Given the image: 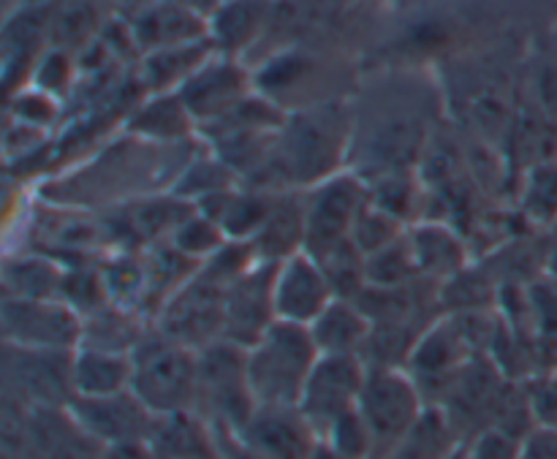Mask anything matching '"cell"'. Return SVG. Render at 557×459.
Returning a JSON list of instances; mask_svg holds the SVG:
<instances>
[{
    "label": "cell",
    "mask_w": 557,
    "mask_h": 459,
    "mask_svg": "<svg viewBox=\"0 0 557 459\" xmlns=\"http://www.w3.org/2000/svg\"><path fill=\"white\" fill-rule=\"evenodd\" d=\"M351 101L354 145L348 169L364 179L419 169L438 134L435 103H446L438 79L424 82L417 71H392L373 92H357Z\"/></svg>",
    "instance_id": "6da1fadb"
},
{
    "label": "cell",
    "mask_w": 557,
    "mask_h": 459,
    "mask_svg": "<svg viewBox=\"0 0 557 459\" xmlns=\"http://www.w3.org/2000/svg\"><path fill=\"white\" fill-rule=\"evenodd\" d=\"M354 145L351 96L288 112L267 166L245 185L275 190H308L348 169Z\"/></svg>",
    "instance_id": "7a4b0ae2"
},
{
    "label": "cell",
    "mask_w": 557,
    "mask_h": 459,
    "mask_svg": "<svg viewBox=\"0 0 557 459\" xmlns=\"http://www.w3.org/2000/svg\"><path fill=\"white\" fill-rule=\"evenodd\" d=\"M319 357L308 326L275 321L245 359L256 408H297Z\"/></svg>",
    "instance_id": "3957f363"
},
{
    "label": "cell",
    "mask_w": 557,
    "mask_h": 459,
    "mask_svg": "<svg viewBox=\"0 0 557 459\" xmlns=\"http://www.w3.org/2000/svg\"><path fill=\"white\" fill-rule=\"evenodd\" d=\"M131 362H134L131 392L158 419L194 413L196 389H199V351L150 326V332L131 353Z\"/></svg>",
    "instance_id": "277c9868"
},
{
    "label": "cell",
    "mask_w": 557,
    "mask_h": 459,
    "mask_svg": "<svg viewBox=\"0 0 557 459\" xmlns=\"http://www.w3.org/2000/svg\"><path fill=\"white\" fill-rule=\"evenodd\" d=\"M248 348L218 340L199 351V389H196V417L212 430L243 433L256 413L253 392L248 384Z\"/></svg>",
    "instance_id": "5b68a950"
},
{
    "label": "cell",
    "mask_w": 557,
    "mask_h": 459,
    "mask_svg": "<svg viewBox=\"0 0 557 459\" xmlns=\"http://www.w3.org/2000/svg\"><path fill=\"white\" fill-rule=\"evenodd\" d=\"M357 408L373 433V459H384L417 427L430 406L406 368L368 364V379Z\"/></svg>",
    "instance_id": "8992f818"
},
{
    "label": "cell",
    "mask_w": 557,
    "mask_h": 459,
    "mask_svg": "<svg viewBox=\"0 0 557 459\" xmlns=\"http://www.w3.org/2000/svg\"><path fill=\"white\" fill-rule=\"evenodd\" d=\"M302 196L305 223H308L305 250L310 256H319L351 239L359 215L370 204V185L359 172L343 169V172L310 185L308 190H302Z\"/></svg>",
    "instance_id": "52a82bcc"
},
{
    "label": "cell",
    "mask_w": 557,
    "mask_h": 459,
    "mask_svg": "<svg viewBox=\"0 0 557 459\" xmlns=\"http://www.w3.org/2000/svg\"><path fill=\"white\" fill-rule=\"evenodd\" d=\"M3 392L30 411H58L74 400V351L5 346Z\"/></svg>",
    "instance_id": "ba28073f"
},
{
    "label": "cell",
    "mask_w": 557,
    "mask_h": 459,
    "mask_svg": "<svg viewBox=\"0 0 557 459\" xmlns=\"http://www.w3.org/2000/svg\"><path fill=\"white\" fill-rule=\"evenodd\" d=\"M223 315H226V286L199 270L161 305L152 326L172 340L201 351L223 340Z\"/></svg>",
    "instance_id": "9c48e42d"
},
{
    "label": "cell",
    "mask_w": 557,
    "mask_h": 459,
    "mask_svg": "<svg viewBox=\"0 0 557 459\" xmlns=\"http://www.w3.org/2000/svg\"><path fill=\"white\" fill-rule=\"evenodd\" d=\"M364 379L368 362L357 353H321L297 406L319 438L337 419L359 406Z\"/></svg>",
    "instance_id": "30bf717a"
},
{
    "label": "cell",
    "mask_w": 557,
    "mask_h": 459,
    "mask_svg": "<svg viewBox=\"0 0 557 459\" xmlns=\"http://www.w3.org/2000/svg\"><path fill=\"white\" fill-rule=\"evenodd\" d=\"M3 343L36 351H76L82 315L63 299L3 297Z\"/></svg>",
    "instance_id": "8fae6325"
},
{
    "label": "cell",
    "mask_w": 557,
    "mask_h": 459,
    "mask_svg": "<svg viewBox=\"0 0 557 459\" xmlns=\"http://www.w3.org/2000/svg\"><path fill=\"white\" fill-rule=\"evenodd\" d=\"M177 92L201 128L253 96L256 76L245 60L215 52Z\"/></svg>",
    "instance_id": "7c38bea8"
},
{
    "label": "cell",
    "mask_w": 557,
    "mask_h": 459,
    "mask_svg": "<svg viewBox=\"0 0 557 459\" xmlns=\"http://www.w3.org/2000/svg\"><path fill=\"white\" fill-rule=\"evenodd\" d=\"M275 270L277 264L256 261L245 275L228 283L223 340L239 348H250L275 324Z\"/></svg>",
    "instance_id": "4fadbf2b"
},
{
    "label": "cell",
    "mask_w": 557,
    "mask_h": 459,
    "mask_svg": "<svg viewBox=\"0 0 557 459\" xmlns=\"http://www.w3.org/2000/svg\"><path fill=\"white\" fill-rule=\"evenodd\" d=\"M69 413L101 446L136 438L152 441L158 427L156 413L131 389L109 397H74Z\"/></svg>",
    "instance_id": "5bb4252c"
},
{
    "label": "cell",
    "mask_w": 557,
    "mask_h": 459,
    "mask_svg": "<svg viewBox=\"0 0 557 459\" xmlns=\"http://www.w3.org/2000/svg\"><path fill=\"white\" fill-rule=\"evenodd\" d=\"M335 288H332L330 277L321 270L319 261L308 253L288 256L281 261L275 270V315L277 321H288V324L310 326L326 305L335 299Z\"/></svg>",
    "instance_id": "9a60e30c"
},
{
    "label": "cell",
    "mask_w": 557,
    "mask_h": 459,
    "mask_svg": "<svg viewBox=\"0 0 557 459\" xmlns=\"http://www.w3.org/2000/svg\"><path fill=\"white\" fill-rule=\"evenodd\" d=\"M237 435L261 459H310L321 441L297 408H256Z\"/></svg>",
    "instance_id": "2e32d148"
},
{
    "label": "cell",
    "mask_w": 557,
    "mask_h": 459,
    "mask_svg": "<svg viewBox=\"0 0 557 459\" xmlns=\"http://www.w3.org/2000/svg\"><path fill=\"white\" fill-rule=\"evenodd\" d=\"M125 134L152 145H185L199 139V125L180 92H145L123 120Z\"/></svg>",
    "instance_id": "e0dca14e"
},
{
    "label": "cell",
    "mask_w": 557,
    "mask_h": 459,
    "mask_svg": "<svg viewBox=\"0 0 557 459\" xmlns=\"http://www.w3.org/2000/svg\"><path fill=\"white\" fill-rule=\"evenodd\" d=\"M275 0H218L207 14L210 38L221 54L245 60L270 30Z\"/></svg>",
    "instance_id": "ac0fdd59"
},
{
    "label": "cell",
    "mask_w": 557,
    "mask_h": 459,
    "mask_svg": "<svg viewBox=\"0 0 557 459\" xmlns=\"http://www.w3.org/2000/svg\"><path fill=\"white\" fill-rule=\"evenodd\" d=\"M131 33H134L139 52L147 54L156 49L210 38V25H207V14L201 11L172 3V0H156L136 14V20L131 22Z\"/></svg>",
    "instance_id": "d6986e66"
},
{
    "label": "cell",
    "mask_w": 557,
    "mask_h": 459,
    "mask_svg": "<svg viewBox=\"0 0 557 459\" xmlns=\"http://www.w3.org/2000/svg\"><path fill=\"white\" fill-rule=\"evenodd\" d=\"M408 239H411L413 253H417L422 277L446 283L455 275H460L466 266H471V248H468L466 237L449 221L422 218L413 226H408Z\"/></svg>",
    "instance_id": "ffe728a7"
},
{
    "label": "cell",
    "mask_w": 557,
    "mask_h": 459,
    "mask_svg": "<svg viewBox=\"0 0 557 459\" xmlns=\"http://www.w3.org/2000/svg\"><path fill=\"white\" fill-rule=\"evenodd\" d=\"M305 243H308V223H305L302 190H283L250 245H253L259 261L281 264L288 256L305 250Z\"/></svg>",
    "instance_id": "44dd1931"
},
{
    "label": "cell",
    "mask_w": 557,
    "mask_h": 459,
    "mask_svg": "<svg viewBox=\"0 0 557 459\" xmlns=\"http://www.w3.org/2000/svg\"><path fill=\"white\" fill-rule=\"evenodd\" d=\"M308 330L321 353H357V357H362L370 335H373V319L357 299L335 297Z\"/></svg>",
    "instance_id": "7402d4cb"
},
{
    "label": "cell",
    "mask_w": 557,
    "mask_h": 459,
    "mask_svg": "<svg viewBox=\"0 0 557 459\" xmlns=\"http://www.w3.org/2000/svg\"><path fill=\"white\" fill-rule=\"evenodd\" d=\"M215 52L218 49L212 44V38H201V41L177 44V47L156 49V52L141 54V92H177Z\"/></svg>",
    "instance_id": "603a6c76"
},
{
    "label": "cell",
    "mask_w": 557,
    "mask_h": 459,
    "mask_svg": "<svg viewBox=\"0 0 557 459\" xmlns=\"http://www.w3.org/2000/svg\"><path fill=\"white\" fill-rule=\"evenodd\" d=\"M69 266L36 250H16L3 261V297L60 299Z\"/></svg>",
    "instance_id": "cb8c5ba5"
},
{
    "label": "cell",
    "mask_w": 557,
    "mask_h": 459,
    "mask_svg": "<svg viewBox=\"0 0 557 459\" xmlns=\"http://www.w3.org/2000/svg\"><path fill=\"white\" fill-rule=\"evenodd\" d=\"M131 353L79 346L74 351V397H109L131 389Z\"/></svg>",
    "instance_id": "d4e9b609"
},
{
    "label": "cell",
    "mask_w": 557,
    "mask_h": 459,
    "mask_svg": "<svg viewBox=\"0 0 557 459\" xmlns=\"http://www.w3.org/2000/svg\"><path fill=\"white\" fill-rule=\"evenodd\" d=\"M517 212L539 232L557 228V158L522 169L517 183Z\"/></svg>",
    "instance_id": "484cf974"
},
{
    "label": "cell",
    "mask_w": 557,
    "mask_h": 459,
    "mask_svg": "<svg viewBox=\"0 0 557 459\" xmlns=\"http://www.w3.org/2000/svg\"><path fill=\"white\" fill-rule=\"evenodd\" d=\"M462 446L455 424L441 408L430 406L417 427L395 446L384 459H449Z\"/></svg>",
    "instance_id": "4316f807"
},
{
    "label": "cell",
    "mask_w": 557,
    "mask_h": 459,
    "mask_svg": "<svg viewBox=\"0 0 557 459\" xmlns=\"http://www.w3.org/2000/svg\"><path fill=\"white\" fill-rule=\"evenodd\" d=\"M364 272H368V288H397L422 277L408 234L370 253L364 259Z\"/></svg>",
    "instance_id": "83f0119b"
},
{
    "label": "cell",
    "mask_w": 557,
    "mask_h": 459,
    "mask_svg": "<svg viewBox=\"0 0 557 459\" xmlns=\"http://www.w3.org/2000/svg\"><path fill=\"white\" fill-rule=\"evenodd\" d=\"M226 243V232L218 226V221H212V218L205 215L201 210L190 212V215L180 223L177 232L169 237V245H172L174 250H180V253L188 256V259L199 261V264L212 259Z\"/></svg>",
    "instance_id": "f1b7e54d"
},
{
    "label": "cell",
    "mask_w": 557,
    "mask_h": 459,
    "mask_svg": "<svg viewBox=\"0 0 557 459\" xmlns=\"http://www.w3.org/2000/svg\"><path fill=\"white\" fill-rule=\"evenodd\" d=\"M406 234H408L406 221H400L397 215L386 212L384 207L373 204V199H370V204L364 207V212L359 215L357 226H354L351 239H354V245L362 250L364 259H368L370 253H375V250L397 243V239L406 237Z\"/></svg>",
    "instance_id": "f546056e"
},
{
    "label": "cell",
    "mask_w": 557,
    "mask_h": 459,
    "mask_svg": "<svg viewBox=\"0 0 557 459\" xmlns=\"http://www.w3.org/2000/svg\"><path fill=\"white\" fill-rule=\"evenodd\" d=\"M330 449H335L343 459H373L375 444L373 433H370L368 422L362 419L359 408L348 411L346 417L337 419L324 435H321Z\"/></svg>",
    "instance_id": "4dcf8cb0"
},
{
    "label": "cell",
    "mask_w": 557,
    "mask_h": 459,
    "mask_svg": "<svg viewBox=\"0 0 557 459\" xmlns=\"http://www.w3.org/2000/svg\"><path fill=\"white\" fill-rule=\"evenodd\" d=\"M76 79V63L65 47H52L47 52L38 54L36 65L30 71V85L38 90L49 92V96L63 101L65 92L71 90Z\"/></svg>",
    "instance_id": "1f68e13d"
},
{
    "label": "cell",
    "mask_w": 557,
    "mask_h": 459,
    "mask_svg": "<svg viewBox=\"0 0 557 459\" xmlns=\"http://www.w3.org/2000/svg\"><path fill=\"white\" fill-rule=\"evenodd\" d=\"M60 114V98L49 96V92L38 90V87L27 85L20 87V92L9 98V120L22 125H33V128L47 131L49 125L58 120Z\"/></svg>",
    "instance_id": "d6a6232c"
},
{
    "label": "cell",
    "mask_w": 557,
    "mask_h": 459,
    "mask_svg": "<svg viewBox=\"0 0 557 459\" xmlns=\"http://www.w3.org/2000/svg\"><path fill=\"white\" fill-rule=\"evenodd\" d=\"M522 384H525V395L536 422L557 427V368L539 370V373L528 375Z\"/></svg>",
    "instance_id": "836d02e7"
},
{
    "label": "cell",
    "mask_w": 557,
    "mask_h": 459,
    "mask_svg": "<svg viewBox=\"0 0 557 459\" xmlns=\"http://www.w3.org/2000/svg\"><path fill=\"white\" fill-rule=\"evenodd\" d=\"M520 446L522 438L500 427H484L471 441H466L471 459H520Z\"/></svg>",
    "instance_id": "e575fe53"
},
{
    "label": "cell",
    "mask_w": 557,
    "mask_h": 459,
    "mask_svg": "<svg viewBox=\"0 0 557 459\" xmlns=\"http://www.w3.org/2000/svg\"><path fill=\"white\" fill-rule=\"evenodd\" d=\"M533 98L536 107L547 114L553 123H557V63L542 65L533 76Z\"/></svg>",
    "instance_id": "d590c367"
},
{
    "label": "cell",
    "mask_w": 557,
    "mask_h": 459,
    "mask_svg": "<svg viewBox=\"0 0 557 459\" xmlns=\"http://www.w3.org/2000/svg\"><path fill=\"white\" fill-rule=\"evenodd\" d=\"M520 459H557V427L536 424V427L522 438Z\"/></svg>",
    "instance_id": "8d00e7d4"
},
{
    "label": "cell",
    "mask_w": 557,
    "mask_h": 459,
    "mask_svg": "<svg viewBox=\"0 0 557 459\" xmlns=\"http://www.w3.org/2000/svg\"><path fill=\"white\" fill-rule=\"evenodd\" d=\"M101 459H158L156 446L147 438L117 441V444L101 446Z\"/></svg>",
    "instance_id": "74e56055"
},
{
    "label": "cell",
    "mask_w": 557,
    "mask_h": 459,
    "mask_svg": "<svg viewBox=\"0 0 557 459\" xmlns=\"http://www.w3.org/2000/svg\"><path fill=\"white\" fill-rule=\"evenodd\" d=\"M172 3L188 5V9H196V11H201V14H210V9H207V5H205V0H172Z\"/></svg>",
    "instance_id": "f35d334b"
}]
</instances>
